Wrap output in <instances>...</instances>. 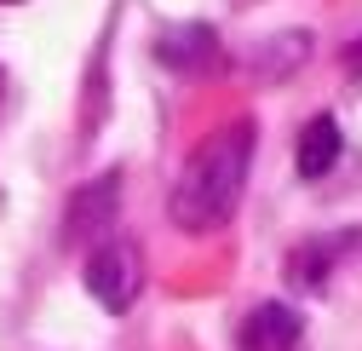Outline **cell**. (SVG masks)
Here are the masks:
<instances>
[{"instance_id": "6da1fadb", "label": "cell", "mask_w": 362, "mask_h": 351, "mask_svg": "<svg viewBox=\"0 0 362 351\" xmlns=\"http://www.w3.org/2000/svg\"><path fill=\"white\" fill-rule=\"evenodd\" d=\"M247 161H253V121H230L213 139H202L173 185V225L185 236L224 231L242 207L247 185Z\"/></svg>"}, {"instance_id": "7a4b0ae2", "label": "cell", "mask_w": 362, "mask_h": 351, "mask_svg": "<svg viewBox=\"0 0 362 351\" xmlns=\"http://www.w3.org/2000/svg\"><path fill=\"white\" fill-rule=\"evenodd\" d=\"M86 294H93L104 311H127V305L144 294V253H139V242H98L93 259H86Z\"/></svg>"}, {"instance_id": "3957f363", "label": "cell", "mask_w": 362, "mask_h": 351, "mask_svg": "<svg viewBox=\"0 0 362 351\" xmlns=\"http://www.w3.org/2000/svg\"><path fill=\"white\" fill-rule=\"evenodd\" d=\"M115 213H121V167H115V173H98V179H86V185L69 196L64 242H69V248H98V242H110Z\"/></svg>"}, {"instance_id": "277c9868", "label": "cell", "mask_w": 362, "mask_h": 351, "mask_svg": "<svg viewBox=\"0 0 362 351\" xmlns=\"http://www.w3.org/2000/svg\"><path fill=\"white\" fill-rule=\"evenodd\" d=\"M156 58L178 75H207L213 58H218V35L207 23H173L161 40H156Z\"/></svg>"}, {"instance_id": "5b68a950", "label": "cell", "mask_w": 362, "mask_h": 351, "mask_svg": "<svg viewBox=\"0 0 362 351\" xmlns=\"http://www.w3.org/2000/svg\"><path fill=\"white\" fill-rule=\"evenodd\" d=\"M299 334H305V323H299L293 305L264 299L259 311L247 317V328H242V345L247 351H299Z\"/></svg>"}, {"instance_id": "8992f818", "label": "cell", "mask_w": 362, "mask_h": 351, "mask_svg": "<svg viewBox=\"0 0 362 351\" xmlns=\"http://www.w3.org/2000/svg\"><path fill=\"white\" fill-rule=\"evenodd\" d=\"M339 161V121L334 115H316L299 144H293V167H299V179H322V173Z\"/></svg>"}, {"instance_id": "52a82bcc", "label": "cell", "mask_w": 362, "mask_h": 351, "mask_svg": "<svg viewBox=\"0 0 362 351\" xmlns=\"http://www.w3.org/2000/svg\"><path fill=\"white\" fill-rule=\"evenodd\" d=\"M345 69L362 81V40H351V47H345Z\"/></svg>"}, {"instance_id": "ba28073f", "label": "cell", "mask_w": 362, "mask_h": 351, "mask_svg": "<svg viewBox=\"0 0 362 351\" xmlns=\"http://www.w3.org/2000/svg\"><path fill=\"white\" fill-rule=\"evenodd\" d=\"M6 6H18V0H6Z\"/></svg>"}]
</instances>
